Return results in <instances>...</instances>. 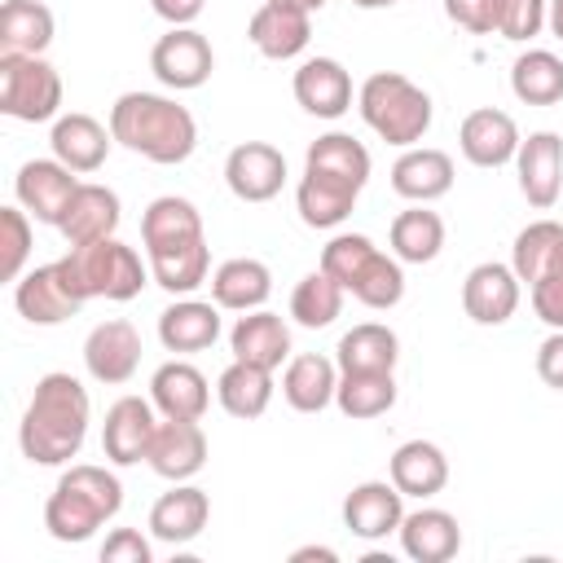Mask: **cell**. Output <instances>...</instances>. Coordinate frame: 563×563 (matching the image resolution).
<instances>
[{
  "label": "cell",
  "instance_id": "47",
  "mask_svg": "<svg viewBox=\"0 0 563 563\" xmlns=\"http://www.w3.org/2000/svg\"><path fill=\"white\" fill-rule=\"evenodd\" d=\"M449 22H457L471 35H488L497 31V0H444Z\"/></svg>",
  "mask_w": 563,
  "mask_h": 563
},
{
  "label": "cell",
  "instance_id": "7",
  "mask_svg": "<svg viewBox=\"0 0 563 563\" xmlns=\"http://www.w3.org/2000/svg\"><path fill=\"white\" fill-rule=\"evenodd\" d=\"M0 110L22 123L57 119L62 110V75L44 57L0 53Z\"/></svg>",
  "mask_w": 563,
  "mask_h": 563
},
{
  "label": "cell",
  "instance_id": "17",
  "mask_svg": "<svg viewBox=\"0 0 563 563\" xmlns=\"http://www.w3.org/2000/svg\"><path fill=\"white\" fill-rule=\"evenodd\" d=\"M405 519V493L391 479H365L343 497V528L361 541H383L387 532H400Z\"/></svg>",
  "mask_w": 563,
  "mask_h": 563
},
{
  "label": "cell",
  "instance_id": "49",
  "mask_svg": "<svg viewBox=\"0 0 563 563\" xmlns=\"http://www.w3.org/2000/svg\"><path fill=\"white\" fill-rule=\"evenodd\" d=\"M537 374L545 387L563 391V330H554L541 347H537Z\"/></svg>",
  "mask_w": 563,
  "mask_h": 563
},
{
  "label": "cell",
  "instance_id": "24",
  "mask_svg": "<svg viewBox=\"0 0 563 563\" xmlns=\"http://www.w3.org/2000/svg\"><path fill=\"white\" fill-rule=\"evenodd\" d=\"M391 189L409 202H435L453 189V158L431 145H409L391 163Z\"/></svg>",
  "mask_w": 563,
  "mask_h": 563
},
{
  "label": "cell",
  "instance_id": "2",
  "mask_svg": "<svg viewBox=\"0 0 563 563\" xmlns=\"http://www.w3.org/2000/svg\"><path fill=\"white\" fill-rule=\"evenodd\" d=\"M110 132L119 145H128L132 154H141L158 167L185 163L198 150L194 114L180 101L158 97V92H123L110 106Z\"/></svg>",
  "mask_w": 563,
  "mask_h": 563
},
{
  "label": "cell",
  "instance_id": "15",
  "mask_svg": "<svg viewBox=\"0 0 563 563\" xmlns=\"http://www.w3.org/2000/svg\"><path fill=\"white\" fill-rule=\"evenodd\" d=\"M154 427H158L154 400L119 396V400L106 409V422H101V453H106L114 466H136V462L150 453Z\"/></svg>",
  "mask_w": 563,
  "mask_h": 563
},
{
  "label": "cell",
  "instance_id": "42",
  "mask_svg": "<svg viewBox=\"0 0 563 563\" xmlns=\"http://www.w3.org/2000/svg\"><path fill=\"white\" fill-rule=\"evenodd\" d=\"M343 286L325 273V268H312V273H303L299 282H295V290H290V317L299 321V325H308V330H321V325H330L339 312H343Z\"/></svg>",
  "mask_w": 563,
  "mask_h": 563
},
{
  "label": "cell",
  "instance_id": "19",
  "mask_svg": "<svg viewBox=\"0 0 563 563\" xmlns=\"http://www.w3.org/2000/svg\"><path fill=\"white\" fill-rule=\"evenodd\" d=\"M462 308L475 325H501L515 317L519 308V277L510 264H497V260H484L466 273L462 282Z\"/></svg>",
  "mask_w": 563,
  "mask_h": 563
},
{
  "label": "cell",
  "instance_id": "32",
  "mask_svg": "<svg viewBox=\"0 0 563 563\" xmlns=\"http://www.w3.org/2000/svg\"><path fill=\"white\" fill-rule=\"evenodd\" d=\"M273 295V273L264 260H251V255H238V260H224L216 273H211V299L229 312H251V308H264V299Z\"/></svg>",
  "mask_w": 563,
  "mask_h": 563
},
{
  "label": "cell",
  "instance_id": "30",
  "mask_svg": "<svg viewBox=\"0 0 563 563\" xmlns=\"http://www.w3.org/2000/svg\"><path fill=\"white\" fill-rule=\"evenodd\" d=\"M400 545L413 563H449L462 545V528L449 510L440 506H422L413 515L400 519Z\"/></svg>",
  "mask_w": 563,
  "mask_h": 563
},
{
  "label": "cell",
  "instance_id": "54",
  "mask_svg": "<svg viewBox=\"0 0 563 563\" xmlns=\"http://www.w3.org/2000/svg\"><path fill=\"white\" fill-rule=\"evenodd\" d=\"M286 4H303V9H321L325 0H286Z\"/></svg>",
  "mask_w": 563,
  "mask_h": 563
},
{
  "label": "cell",
  "instance_id": "46",
  "mask_svg": "<svg viewBox=\"0 0 563 563\" xmlns=\"http://www.w3.org/2000/svg\"><path fill=\"white\" fill-rule=\"evenodd\" d=\"M545 9H550V0H497V35L515 40V44L541 35Z\"/></svg>",
  "mask_w": 563,
  "mask_h": 563
},
{
  "label": "cell",
  "instance_id": "16",
  "mask_svg": "<svg viewBox=\"0 0 563 563\" xmlns=\"http://www.w3.org/2000/svg\"><path fill=\"white\" fill-rule=\"evenodd\" d=\"M145 462L154 466V475H163L172 484L194 479L202 471V462H207V435H202L198 418H163L154 427Z\"/></svg>",
  "mask_w": 563,
  "mask_h": 563
},
{
  "label": "cell",
  "instance_id": "53",
  "mask_svg": "<svg viewBox=\"0 0 563 563\" xmlns=\"http://www.w3.org/2000/svg\"><path fill=\"white\" fill-rule=\"evenodd\" d=\"M356 9H387V4H396V0H352Z\"/></svg>",
  "mask_w": 563,
  "mask_h": 563
},
{
  "label": "cell",
  "instance_id": "35",
  "mask_svg": "<svg viewBox=\"0 0 563 563\" xmlns=\"http://www.w3.org/2000/svg\"><path fill=\"white\" fill-rule=\"evenodd\" d=\"M53 44V13L40 0H4L0 4V53L40 57Z\"/></svg>",
  "mask_w": 563,
  "mask_h": 563
},
{
  "label": "cell",
  "instance_id": "5",
  "mask_svg": "<svg viewBox=\"0 0 563 563\" xmlns=\"http://www.w3.org/2000/svg\"><path fill=\"white\" fill-rule=\"evenodd\" d=\"M356 106H361V119L387 141V145H418L431 128V97L405 79L400 70H374L361 92H356Z\"/></svg>",
  "mask_w": 563,
  "mask_h": 563
},
{
  "label": "cell",
  "instance_id": "36",
  "mask_svg": "<svg viewBox=\"0 0 563 563\" xmlns=\"http://www.w3.org/2000/svg\"><path fill=\"white\" fill-rule=\"evenodd\" d=\"M391 255L400 264H431L444 246V220L435 211H427V202H413L409 211H400L391 220Z\"/></svg>",
  "mask_w": 563,
  "mask_h": 563
},
{
  "label": "cell",
  "instance_id": "8",
  "mask_svg": "<svg viewBox=\"0 0 563 563\" xmlns=\"http://www.w3.org/2000/svg\"><path fill=\"white\" fill-rule=\"evenodd\" d=\"M13 303H18V312H22L31 325H62V321L75 317L88 299L79 295V286H75V277H70V264H66V260H53V264H40V268H31L26 277H18Z\"/></svg>",
  "mask_w": 563,
  "mask_h": 563
},
{
  "label": "cell",
  "instance_id": "41",
  "mask_svg": "<svg viewBox=\"0 0 563 563\" xmlns=\"http://www.w3.org/2000/svg\"><path fill=\"white\" fill-rule=\"evenodd\" d=\"M303 167L325 172V176H339V180L365 189V180H369V150L356 136H347V132H325V136H317L308 145Z\"/></svg>",
  "mask_w": 563,
  "mask_h": 563
},
{
  "label": "cell",
  "instance_id": "20",
  "mask_svg": "<svg viewBox=\"0 0 563 563\" xmlns=\"http://www.w3.org/2000/svg\"><path fill=\"white\" fill-rule=\"evenodd\" d=\"M123 211H119V194L97 185V180H79L66 216H62V238L70 246H88V242H101V238H114Z\"/></svg>",
  "mask_w": 563,
  "mask_h": 563
},
{
  "label": "cell",
  "instance_id": "11",
  "mask_svg": "<svg viewBox=\"0 0 563 563\" xmlns=\"http://www.w3.org/2000/svg\"><path fill=\"white\" fill-rule=\"evenodd\" d=\"M224 185L242 202H268L286 185V158L268 141H242L224 158Z\"/></svg>",
  "mask_w": 563,
  "mask_h": 563
},
{
  "label": "cell",
  "instance_id": "45",
  "mask_svg": "<svg viewBox=\"0 0 563 563\" xmlns=\"http://www.w3.org/2000/svg\"><path fill=\"white\" fill-rule=\"evenodd\" d=\"M532 295V312L550 325V330H563V242L559 251L550 255V264L537 273V282L528 286Z\"/></svg>",
  "mask_w": 563,
  "mask_h": 563
},
{
  "label": "cell",
  "instance_id": "51",
  "mask_svg": "<svg viewBox=\"0 0 563 563\" xmlns=\"http://www.w3.org/2000/svg\"><path fill=\"white\" fill-rule=\"evenodd\" d=\"M290 559H295V563H303V559H325V563H334L339 554H334L330 545H303V550H295Z\"/></svg>",
  "mask_w": 563,
  "mask_h": 563
},
{
  "label": "cell",
  "instance_id": "39",
  "mask_svg": "<svg viewBox=\"0 0 563 563\" xmlns=\"http://www.w3.org/2000/svg\"><path fill=\"white\" fill-rule=\"evenodd\" d=\"M334 405L343 409V418H383L396 405V378L391 369H356V374H339V391Z\"/></svg>",
  "mask_w": 563,
  "mask_h": 563
},
{
  "label": "cell",
  "instance_id": "43",
  "mask_svg": "<svg viewBox=\"0 0 563 563\" xmlns=\"http://www.w3.org/2000/svg\"><path fill=\"white\" fill-rule=\"evenodd\" d=\"M563 242V224L559 220H532L528 229L515 233V246H510V268L519 282H537V273L550 264V255L559 251Z\"/></svg>",
  "mask_w": 563,
  "mask_h": 563
},
{
  "label": "cell",
  "instance_id": "50",
  "mask_svg": "<svg viewBox=\"0 0 563 563\" xmlns=\"http://www.w3.org/2000/svg\"><path fill=\"white\" fill-rule=\"evenodd\" d=\"M202 4H207V0H150V9H154L163 22H172V26H189V22L202 13Z\"/></svg>",
  "mask_w": 563,
  "mask_h": 563
},
{
  "label": "cell",
  "instance_id": "12",
  "mask_svg": "<svg viewBox=\"0 0 563 563\" xmlns=\"http://www.w3.org/2000/svg\"><path fill=\"white\" fill-rule=\"evenodd\" d=\"M84 365L106 387L128 383L136 374V365H141V334H136V325L123 321V317H110V321L92 325L88 339H84Z\"/></svg>",
  "mask_w": 563,
  "mask_h": 563
},
{
  "label": "cell",
  "instance_id": "48",
  "mask_svg": "<svg viewBox=\"0 0 563 563\" xmlns=\"http://www.w3.org/2000/svg\"><path fill=\"white\" fill-rule=\"evenodd\" d=\"M150 559H154V550L136 528H114L101 541V563H150Z\"/></svg>",
  "mask_w": 563,
  "mask_h": 563
},
{
  "label": "cell",
  "instance_id": "22",
  "mask_svg": "<svg viewBox=\"0 0 563 563\" xmlns=\"http://www.w3.org/2000/svg\"><path fill=\"white\" fill-rule=\"evenodd\" d=\"M220 339V303L180 295L158 312V343L167 352H207Z\"/></svg>",
  "mask_w": 563,
  "mask_h": 563
},
{
  "label": "cell",
  "instance_id": "31",
  "mask_svg": "<svg viewBox=\"0 0 563 563\" xmlns=\"http://www.w3.org/2000/svg\"><path fill=\"white\" fill-rule=\"evenodd\" d=\"M339 361L321 356V352H303V356H290L286 374H282V396L290 409L299 413H321L325 405H334V391H339Z\"/></svg>",
  "mask_w": 563,
  "mask_h": 563
},
{
  "label": "cell",
  "instance_id": "37",
  "mask_svg": "<svg viewBox=\"0 0 563 563\" xmlns=\"http://www.w3.org/2000/svg\"><path fill=\"white\" fill-rule=\"evenodd\" d=\"M207 268H211L207 238L185 242V246H167V251H150V277L167 295H194L207 282Z\"/></svg>",
  "mask_w": 563,
  "mask_h": 563
},
{
  "label": "cell",
  "instance_id": "34",
  "mask_svg": "<svg viewBox=\"0 0 563 563\" xmlns=\"http://www.w3.org/2000/svg\"><path fill=\"white\" fill-rule=\"evenodd\" d=\"M396 356H400V339L383 321L352 325L339 339V347H334V361H339L343 374H356V369H396Z\"/></svg>",
  "mask_w": 563,
  "mask_h": 563
},
{
  "label": "cell",
  "instance_id": "44",
  "mask_svg": "<svg viewBox=\"0 0 563 563\" xmlns=\"http://www.w3.org/2000/svg\"><path fill=\"white\" fill-rule=\"evenodd\" d=\"M0 277L4 282H18L22 277V264L31 255V220H26V207H0Z\"/></svg>",
  "mask_w": 563,
  "mask_h": 563
},
{
  "label": "cell",
  "instance_id": "28",
  "mask_svg": "<svg viewBox=\"0 0 563 563\" xmlns=\"http://www.w3.org/2000/svg\"><path fill=\"white\" fill-rule=\"evenodd\" d=\"M356 194H361L356 185L303 167L299 189H295V207H299V220H303L308 229H334V224H343V220L352 216Z\"/></svg>",
  "mask_w": 563,
  "mask_h": 563
},
{
  "label": "cell",
  "instance_id": "23",
  "mask_svg": "<svg viewBox=\"0 0 563 563\" xmlns=\"http://www.w3.org/2000/svg\"><path fill=\"white\" fill-rule=\"evenodd\" d=\"M229 347H233V361H246V365H260V369H277L290 356V330H286V321L277 312L251 308V312H242L233 321Z\"/></svg>",
  "mask_w": 563,
  "mask_h": 563
},
{
  "label": "cell",
  "instance_id": "18",
  "mask_svg": "<svg viewBox=\"0 0 563 563\" xmlns=\"http://www.w3.org/2000/svg\"><path fill=\"white\" fill-rule=\"evenodd\" d=\"M519 141H523V136H519L515 119H510L506 110H497V106L471 110V114L462 119V128H457L462 158L475 163V167H506V163H515Z\"/></svg>",
  "mask_w": 563,
  "mask_h": 563
},
{
  "label": "cell",
  "instance_id": "40",
  "mask_svg": "<svg viewBox=\"0 0 563 563\" xmlns=\"http://www.w3.org/2000/svg\"><path fill=\"white\" fill-rule=\"evenodd\" d=\"M510 92L523 106H554L563 101V62L550 48H528L510 66Z\"/></svg>",
  "mask_w": 563,
  "mask_h": 563
},
{
  "label": "cell",
  "instance_id": "26",
  "mask_svg": "<svg viewBox=\"0 0 563 563\" xmlns=\"http://www.w3.org/2000/svg\"><path fill=\"white\" fill-rule=\"evenodd\" d=\"M207 515H211L207 493L180 479L172 493H163V497L150 506V532H154V541H163V545H189V541L207 528Z\"/></svg>",
  "mask_w": 563,
  "mask_h": 563
},
{
  "label": "cell",
  "instance_id": "25",
  "mask_svg": "<svg viewBox=\"0 0 563 563\" xmlns=\"http://www.w3.org/2000/svg\"><path fill=\"white\" fill-rule=\"evenodd\" d=\"M150 400L163 418H202L211 405V387L198 365L189 361H163L150 378Z\"/></svg>",
  "mask_w": 563,
  "mask_h": 563
},
{
  "label": "cell",
  "instance_id": "3",
  "mask_svg": "<svg viewBox=\"0 0 563 563\" xmlns=\"http://www.w3.org/2000/svg\"><path fill=\"white\" fill-rule=\"evenodd\" d=\"M119 506H123V484H119L106 466L79 462V466H70V471L57 479V488L48 493V501H44V528H48L53 541L79 545V541H88L106 519H114Z\"/></svg>",
  "mask_w": 563,
  "mask_h": 563
},
{
  "label": "cell",
  "instance_id": "6",
  "mask_svg": "<svg viewBox=\"0 0 563 563\" xmlns=\"http://www.w3.org/2000/svg\"><path fill=\"white\" fill-rule=\"evenodd\" d=\"M70 264V277L79 286L84 299H136L141 286L150 282V268L141 264V255L119 242V238H101L88 246H70V255H62Z\"/></svg>",
  "mask_w": 563,
  "mask_h": 563
},
{
  "label": "cell",
  "instance_id": "27",
  "mask_svg": "<svg viewBox=\"0 0 563 563\" xmlns=\"http://www.w3.org/2000/svg\"><path fill=\"white\" fill-rule=\"evenodd\" d=\"M110 141H114V132H106L92 114H79V110L57 114L53 119V136H48L53 158H62L70 172H97L106 163V154H110Z\"/></svg>",
  "mask_w": 563,
  "mask_h": 563
},
{
  "label": "cell",
  "instance_id": "52",
  "mask_svg": "<svg viewBox=\"0 0 563 563\" xmlns=\"http://www.w3.org/2000/svg\"><path fill=\"white\" fill-rule=\"evenodd\" d=\"M545 26L563 40V0H550V9H545Z\"/></svg>",
  "mask_w": 563,
  "mask_h": 563
},
{
  "label": "cell",
  "instance_id": "21",
  "mask_svg": "<svg viewBox=\"0 0 563 563\" xmlns=\"http://www.w3.org/2000/svg\"><path fill=\"white\" fill-rule=\"evenodd\" d=\"M295 101L317 119H339L352 106V75L334 57H308L295 70Z\"/></svg>",
  "mask_w": 563,
  "mask_h": 563
},
{
  "label": "cell",
  "instance_id": "29",
  "mask_svg": "<svg viewBox=\"0 0 563 563\" xmlns=\"http://www.w3.org/2000/svg\"><path fill=\"white\" fill-rule=\"evenodd\" d=\"M387 475H391V484L405 493V497H435L444 484H449V457H444V449L440 444H431V440H405L396 453H391V462H387Z\"/></svg>",
  "mask_w": 563,
  "mask_h": 563
},
{
  "label": "cell",
  "instance_id": "10",
  "mask_svg": "<svg viewBox=\"0 0 563 563\" xmlns=\"http://www.w3.org/2000/svg\"><path fill=\"white\" fill-rule=\"evenodd\" d=\"M75 189H79V180L62 158H31L13 176L18 207H26V216H35L40 224H62Z\"/></svg>",
  "mask_w": 563,
  "mask_h": 563
},
{
  "label": "cell",
  "instance_id": "13",
  "mask_svg": "<svg viewBox=\"0 0 563 563\" xmlns=\"http://www.w3.org/2000/svg\"><path fill=\"white\" fill-rule=\"evenodd\" d=\"M251 44L273 57V62H290L308 48L312 40V9L303 4H286V0H264L255 13H251V26H246Z\"/></svg>",
  "mask_w": 563,
  "mask_h": 563
},
{
  "label": "cell",
  "instance_id": "1",
  "mask_svg": "<svg viewBox=\"0 0 563 563\" xmlns=\"http://www.w3.org/2000/svg\"><path fill=\"white\" fill-rule=\"evenodd\" d=\"M88 418H92L88 387L75 374H62V369L44 374L35 383L31 405L22 413V427H18L22 457L35 462V466H62V462H70L84 449Z\"/></svg>",
  "mask_w": 563,
  "mask_h": 563
},
{
  "label": "cell",
  "instance_id": "14",
  "mask_svg": "<svg viewBox=\"0 0 563 563\" xmlns=\"http://www.w3.org/2000/svg\"><path fill=\"white\" fill-rule=\"evenodd\" d=\"M515 172H519V194L528 198V207L550 211L559 202V189H563V136L559 132H532L528 141H519Z\"/></svg>",
  "mask_w": 563,
  "mask_h": 563
},
{
  "label": "cell",
  "instance_id": "33",
  "mask_svg": "<svg viewBox=\"0 0 563 563\" xmlns=\"http://www.w3.org/2000/svg\"><path fill=\"white\" fill-rule=\"evenodd\" d=\"M202 238V216L189 198H176V194H163L145 207L141 216V242H145V255L150 251H167V246H185V242H198Z\"/></svg>",
  "mask_w": 563,
  "mask_h": 563
},
{
  "label": "cell",
  "instance_id": "38",
  "mask_svg": "<svg viewBox=\"0 0 563 563\" xmlns=\"http://www.w3.org/2000/svg\"><path fill=\"white\" fill-rule=\"evenodd\" d=\"M216 396L224 405L229 418H260L273 400V369H260V365H246V361H233L220 383H216Z\"/></svg>",
  "mask_w": 563,
  "mask_h": 563
},
{
  "label": "cell",
  "instance_id": "9",
  "mask_svg": "<svg viewBox=\"0 0 563 563\" xmlns=\"http://www.w3.org/2000/svg\"><path fill=\"white\" fill-rule=\"evenodd\" d=\"M150 70L158 75V84L176 88V92H189V88H202L216 70V53L207 44L202 31L194 26H172L167 35L154 40L150 48Z\"/></svg>",
  "mask_w": 563,
  "mask_h": 563
},
{
  "label": "cell",
  "instance_id": "4",
  "mask_svg": "<svg viewBox=\"0 0 563 563\" xmlns=\"http://www.w3.org/2000/svg\"><path fill=\"white\" fill-rule=\"evenodd\" d=\"M321 268L365 308H396L405 299V273L396 255H383L365 233H339L321 246Z\"/></svg>",
  "mask_w": 563,
  "mask_h": 563
}]
</instances>
